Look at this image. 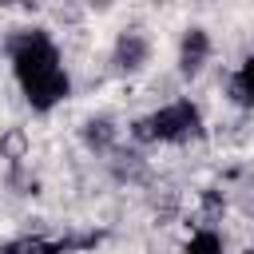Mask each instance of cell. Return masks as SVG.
I'll return each mask as SVG.
<instances>
[{
    "label": "cell",
    "instance_id": "1",
    "mask_svg": "<svg viewBox=\"0 0 254 254\" xmlns=\"http://www.w3.org/2000/svg\"><path fill=\"white\" fill-rule=\"evenodd\" d=\"M8 56H12V75L32 111L48 115L71 95V75L64 67V56L44 28H20L16 36H8Z\"/></svg>",
    "mask_w": 254,
    "mask_h": 254
},
{
    "label": "cell",
    "instance_id": "4",
    "mask_svg": "<svg viewBox=\"0 0 254 254\" xmlns=\"http://www.w3.org/2000/svg\"><path fill=\"white\" fill-rule=\"evenodd\" d=\"M210 32L206 28H187L183 32V40H179V75L183 79H198L202 75V67L210 64Z\"/></svg>",
    "mask_w": 254,
    "mask_h": 254
},
{
    "label": "cell",
    "instance_id": "8",
    "mask_svg": "<svg viewBox=\"0 0 254 254\" xmlns=\"http://www.w3.org/2000/svg\"><path fill=\"white\" fill-rule=\"evenodd\" d=\"M52 250H56V246L44 242V238H16V242L0 246V254H52Z\"/></svg>",
    "mask_w": 254,
    "mask_h": 254
},
{
    "label": "cell",
    "instance_id": "11",
    "mask_svg": "<svg viewBox=\"0 0 254 254\" xmlns=\"http://www.w3.org/2000/svg\"><path fill=\"white\" fill-rule=\"evenodd\" d=\"M8 4H16V0H0V8H8Z\"/></svg>",
    "mask_w": 254,
    "mask_h": 254
},
{
    "label": "cell",
    "instance_id": "9",
    "mask_svg": "<svg viewBox=\"0 0 254 254\" xmlns=\"http://www.w3.org/2000/svg\"><path fill=\"white\" fill-rule=\"evenodd\" d=\"M24 151H28V135H24L20 127H12V131L0 139V155H8V159H24Z\"/></svg>",
    "mask_w": 254,
    "mask_h": 254
},
{
    "label": "cell",
    "instance_id": "5",
    "mask_svg": "<svg viewBox=\"0 0 254 254\" xmlns=\"http://www.w3.org/2000/svg\"><path fill=\"white\" fill-rule=\"evenodd\" d=\"M119 139V127L111 123V119H87L83 123V143L91 147V151H111V143Z\"/></svg>",
    "mask_w": 254,
    "mask_h": 254
},
{
    "label": "cell",
    "instance_id": "2",
    "mask_svg": "<svg viewBox=\"0 0 254 254\" xmlns=\"http://www.w3.org/2000/svg\"><path fill=\"white\" fill-rule=\"evenodd\" d=\"M131 135L143 139V143H190V139L202 135V111L190 99H171L159 111L135 119Z\"/></svg>",
    "mask_w": 254,
    "mask_h": 254
},
{
    "label": "cell",
    "instance_id": "7",
    "mask_svg": "<svg viewBox=\"0 0 254 254\" xmlns=\"http://www.w3.org/2000/svg\"><path fill=\"white\" fill-rule=\"evenodd\" d=\"M183 254H226V246H222V238L214 230H198V234H190Z\"/></svg>",
    "mask_w": 254,
    "mask_h": 254
},
{
    "label": "cell",
    "instance_id": "10",
    "mask_svg": "<svg viewBox=\"0 0 254 254\" xmlns=\"http://www.w3.org/2000/svg\"><path fill=\"white\" fill-rule=\"evenodd\" d=\"M91 4H95V8H107V4H111V0H91Z\"/></svg>",
    "mask_w": 254,
    "mask_h": 254
},
{
    "label": "cell",
    "instance_id": "3",
    "mask_svg": "<svg viewBox=\"0 0 254 254\" xmlns=\"http://www.w3.org/2000/svg\"><path fill=\"white\" fill-rule=\"evenodd\" d=\"M151 64V40L131 28V32H119L115 48H111V71L115 75H139L143 67Z\"/></svg>",
    "mask_w": 254,
    "mask_h": 254
},
{
    "label": "cell",
    "instance_id": "6",
    "mask_svg": "<svg viewBox=\"0 0 254 254\" xmlns=\"http://www.w3.org/2000/svg\"><path fill=\"white\" fill-rule=\"evenodd\" d=\"M230 91H234L238 103H254V52L238 64V71H234V79H230Z\"/></svg>",
    "mask_w": 254,
    "mask_h": 254
}]
</instances>
